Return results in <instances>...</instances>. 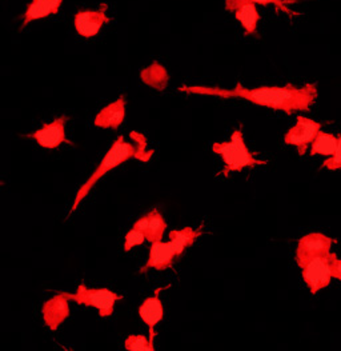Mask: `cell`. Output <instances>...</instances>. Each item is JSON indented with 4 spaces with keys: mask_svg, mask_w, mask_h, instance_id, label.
<instances>
[{
    "mask_svg": "<svg viewBox=\"0 0 341 351\" xmlns=\"http://www.w3.org/2000/svg\"><path fill=\"white\" fill-rule=\"evenodd\" d=\"M63 4V0H32L23 15V23L22 28H25L27 25L35 21L45 19L49 15H56Z\"/></svg>",
    "mask_w": 341,
    "mask_h": 351,
    "instance_id": "obj_15",
    "label": "cell"
},
{
    "mask_svg": "<svg viewBox=\"0 0 341 351\" xmlns=\"http://www.w3.org/2000/svg\"><path fill=\"white\" fill-rule=\"evenodd\" d=\"M68 122V117L63 115L56 118L55 121L49 122L47 125H43L35 132L29 134L28 138H32L36 141V143L49 150H55L60 147L63 143L73 145L66 135V125Z\"/></svg>",
    "mask_w": 341,
    "mask_h": 351,
    "instance_id": "obj_7",
    "label": "cell"
},
{
    "mask_svg": "<svg viewBox=\"0 0 341 351\" xmlns=\"http://www.w3.org/2000/svg\"><path fill=\"white\" fill-rule=\"evenodd\" d=\"M42 314L46 326L51 331H56L62 324L70 317V298L68 293H59L51 300L45 302Z\"/></svg>",
    "mask_w": 341,
    "mask_h": 351,
    "instance_id": "obj_11",
    "label": "cell"
},
{
    "mask_svg": "<svg viewBox=\"0 0 341 351\" xmlns=\"http://www.w3.org/2000/svg\"><path fill=\"white\" fill-rule=\"evenodd\" d=\"M147 226H148V218H147L146 214L144 217H142L140 219H138V221L135 222V225H134V228H138V230H140V231L146 232Z\"/></svg>",
    "mask_w": 341,
    "mask_h": 351,
    "instance_id": "obj_25",
    "label": "cell"
},
{
    "mask_svg": "<svg viewBox=\"0 0 341 351\" xmlns=\"http://www.w3.org/2000/svg\"><path fill=\"white\" fill-rule=\"evenodd\" d=\"M321 123L304 115H299L296 118V125L287 131L284 136V143L296 147L299 155H304L314 142L315 136L321 131Z\"/></svg>",
    "mask_w": 341,
    "mask_h": 351,
    "instance_id": "obj_6",
    "label": "cell"
},
{
    "mask_svg": "<svg viewBox=\"0 0 341 351\" xmlns=\"http://www.w3.org/2000/svg\"><path fill=\"white\" fill-rule=\"evenodd\" d=\"M225 10L232 12L243 27L245 35H255L260 23L257 4L252 0H225Z\"/></svg>",
    "mask_w": 341,
    "mask_h": 351,
    "instance_id": "obj_9",
    "label": "cell"
},
{
    "mask_svg": "<svg viewBox=\"0 0 341 351\" xmlns=\"http://www.w3.org/2000/svg\"><path fill=\"white\" fill-rule=\"evenodd\" d=\"M179 256L176 255V252L173 250L172 245L168 242H153L151 243V249H149V255H148V261L146 265L139 270L140 274H144L149 270H157V271H163V270H168L175 261Z\"/></svg>",
    "mask_w": 341,
    "mask_h": 351,
    "instance_id": "obj_12",
    "label": "cell"
},
{
    "mask_svg": "<svg viewBox=\"0 0 341 351\" xmlns=\"http://www.w3.org/2000/svg\"><path fill=\"white\" fill-rule=\"evenodd\" d=\"M108 5L103 3L97 10H81L73 18V25L76 32L83 38L97 36L101 28L110 23V16L107 15Z\"/></svg>",
    "mask_w": 341,
    "mask_h": 351,
    "instance_id": "obj_8",
    "label": "cell"
},
{
    "mask_svg": "<svg viewBox=\"0 0 341 351\" xmlns=\"http://www.w3.org/2000/svg\"><path fill=\"white\" fill-rule=\"evenodd\" d=\"M323 169H327L329 171H336L341 169V132L338 136V146L335 152L328 156L327 160L323 162Z\"/></svg>",
    "mask_w": 341,
    "mask_h": 351,
    "instance_id": "obj_23",
    "label": "cell"
},
{
    "mask_svg": "<svg viewBox=\"0 0 341 351\" xmlns=\"http://www.w3.org/2000/svg\"><path fill=\"white\" fill-rule=\"evenodd\" d=\"M212 151L223 159L224 167L220 173L221 176H228L231 173H240L244 169H253L267 165V160L256 158V152L248 149L242 128L235 130L229 141L214 143Z\"/></svg>",
    "mask_w": 341,
    "mask_h": 351,
    "instance_id": "obj_3",
    "label": "cell"
},
{
    "mask_svg": "<svg viewBox=\"0 0 341 351\" xmlns=\"http://www.w3.org/2000/svg\"><path fill=\"white\" fill-rule=\"evenodd\" d=\"M142 80L152 88H156L159 91L164 90L168 86L170 75L164 66H162L159 62H153L151 66L144 69L140 74Z\"/></svg>",
    "mask_w": 341,
    "mask_h": 351,
    "instance_id": "obj_17",
    "label": "cell"
},
{
    "mask_svg": "<svg viewBox=\"0 0 341 351\" xmlns=\"http://www.w3.org/2000/svg\"><path fill=\"white\" fill-rule=\"evenodd\" d=\"M177 91L190 95L216 97L220 99H243L260 107L283 111L287 115H293L294 112H308L318 97L316 84L314 83H307L304 86L288 83L284 86H260L255 88H248L242 83H238L229 90L183 84Z\"/></svg>",
    "mask_w": 341,
    "mask_h": 351,
    "instance_id": "obj_1",
    "label": "cell"
},
{
    "mask_svg": "<svg viewBox=\"0 0 341 351\" xmlns=\"http://www.w3.org/2000/svg\"><path fill=\"white\" fill-rule=\"evenodd\" d=\"M147 218H148V226H147L146 241L153 243V242H159L163 241L166 228H167V222L164 219V217L162 215V213L156 208L151 210L149 213H147Z\"/></svg>",
    "mask_w": 341,
    "mask_h": 351,
    "instance_id": "obj_18",
    "label": "cell"
},
{
    "mask_svg": "<svg viewBox=\"0 0 341 351\" xmlns=\"http://www.w3.org/2000/svg\"><path fill=\"white\" fill-rule=\"evenodd\" d=\"M1 184H3V182H0V186H1Z\"/></svg>",
    "mask_w": 341,
    "mask_h": 351,
    "instance_id": "obj_26",
    "label": "cell"
},
{
    "mask_svg": "<svg viewBox=\"0 0 341 351\" xmlns=\"http://www.w3.org/2000/svg\"><path fill=\"white\" fill-rule=\"evenodd\" d=\"M163 290L164 287L156 289L153 295L144 300L139 307V315L149 330V339L152 342H155V337H156L155 328L163 321V317H164V307H163V302L160 300V293Z\"/></svg>",
    "mask_w": 341,
    "mask_h": 351,
    "instance_id": "obj_13",
    "label": "cell"
},
{
    "mask_svg": "<svg viewBox=\"0 0 341 351\" xmlns=\"http://www.w3.org/2000/svg\"><path fill=\"white\" fill-rule=\"evenodd\" d=\"M332 278L341 280V259L338 258L336 254L332 259Z\"/></svg>",
    "mask_w": 341,
    "mask_h": 351,
    "instance_id": "obj_24",
    "label": "cell"
},
{
    "mask_svg": "<svg viewBox=\"0 0 341 351\" xmlns=\"http://www.w3.org/2000/svg\"><path fill=\"white\" fill-rule=\"evenodd\" d=\"M252 1H255L257 5H263V7L273 5L277 11H280L291 18L299 16V12L293 11L291 8V5L299 3V0H252Z\"/></svg>",
    "mask_w": 341,
    "mask_h": 351,
    "instance_id": "obj_21",
    "label": "cell"
},
{
    "mask_svg": "<svg viewBox=\"0 0 341 351\" xmlns=\"http://www.w3.org/2000/svg\"><path fill=\"white\" fill-rule=\"evenodd\" d=\"M70 301L87 307L97 308L100 318H108L114 314L116 302L122 301V295L110 289H88L86 285H79L75 294L68 293Z\"/></svg>",
    "mask_w": 341,
    "mask_h": 351,
    "instance_id": "obj_5",
    "label": "cell"
},
{
    "mask_svg": "<svg viewBox=\"0 0 341 351\" xmlns=\"http://www.w3.org/2000/svg\"><path fill=\"white\" fill-rule=\"evenodd\" d=\"M125 108H127V101H125V97L122 95L119 99L110 103L108 106H105L99 111L95 118V125H98L100 128L118 130L125 119Z\"/></svg>",
    "mask_w": 341,
    "mask_h": 351,
    "instance_id": "obj_14",
    "label": "cell"
},
{
    "mask_svg": "<svg viewBox=\"0 0 341 351\" xmlns=\"http://www.w3.org/2000/svg\"><path fill=\"white\" fill-rule=\"evenodd\" d=\"M201 235L203 226L199 227V230H194L192 227H184L181 230H173L168 234L170 243L177 256H180L188 247H191L195 243L196 239Z\"/></svg>",
    "mask_w": 341,
    "mask_h": 351,
    "instance_id": "obj_16",
    "label": "cell"
},
{
    "mask_svg": "<svg viewBox=\"0 0 341 351\" xmlns=\"http://www.w3.org/2000/svg\"><path fill=\"white\" fill-rule=\"evenodd\" d=\"M131 138H132V142H127L125 138L121 135L112 143L111 149L107 151V154L101 159L98 169L94 171L92 176H90V179L79 189V191L75 197V201H73L71 214L79 207L80 202L83 201L90 194L92 187L105 174H108L114 169L119 167L123 163L128 162L129 159H138V160L144 162V163L149 162V159L152 158L155 151L148 150L146 136L139 134V132H131Z\"/></svg>",
    "mask_w": 341,
    "mask_h": 351,
    "instance_id": "obj_2",
    "label": "cell"
},
{
    "mask_svg": "<svg viewBox=\"0 0 341 351\" xmlns=\"http://www.w3.org/2000/svg\"><path fill=\"white\" fill-rule=\"evenodd\" d=\"M335 243H338V239L331 238L325 234H321V232L307 234L297 243L294 259L300 261V259H305L316 255L328 254L331 252V249Z\"/></svg>",
    "mask_w": 341,
    "mask_h": 351,
    "instance_id": "obj_10",
    "label": "cell"
},
{
    "mask_svg": "<svg viewBox=\"0 0 341 351\" xmlns=\"http://www.w3.org/2000/svg\"><path fill=\"white\" fill-rule=\"evenodd\" d=\"M124 348L129 351H155L153 342L144 335H129L124 342Z\"/></svg>",
    "mask_w": 341,
    "mask_h": 351,
    "instance_id": "obj_20",
    "label": "cell"
},
{
    "mask_svg": "<svg viewBox=\"0 0 341 351\" xmlns=\"http://www.w3.org/2000/svg\"><path fill=\"white\" fill-rule=\"evenodd\" d=\"M144 242H146V235H144V232L140 231V230H138V228H134V227H132V228L127 232V235H125V238H124V251L128 252V251L132 250L134 247L143 245Z\"/></svg>",
    "mask_w": 341,
    "mask_h": 351,
    "instance_id": "obj_22",
    "label": "cell"
},
{
    "mask_svg": "<svg viewBox=\"0 0 341 351\" xmlns=\"http://www.w3.org/2000/svg\"><path fill=\"white\" fill-rule=\"evenodd\" d=\"M335 254L328 252L305 259L296 261L301 270V276L312 294L328 287L332 280V259Z\"/></svg>",
    "mask_w": 341,
    "mask_h": 351,
    "instance_id": "obj_4",
    "label": "cell"
},
{
    "mask_svg": "<svg viewBox=\"0 0 341 351\" xmlns=\"http://www.w3.org/2000/svg\"><path fill=\"white\" fill-rule=\"evenodd\" d=\"M338 146V136L329 132L320 131L315 136L314 142L311 143V155H323V156H331Z\"/></svg>",
    "mask_w": 341,
    "mask_h": 351,
    "instance_id": "obj_19",
    "label": "cell"
}]
</instances>
